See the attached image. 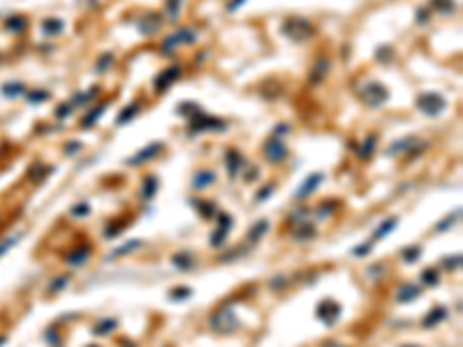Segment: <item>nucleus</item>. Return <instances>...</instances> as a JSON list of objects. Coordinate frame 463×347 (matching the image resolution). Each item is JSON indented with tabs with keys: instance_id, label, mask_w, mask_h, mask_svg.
<instances>
[{
	"instance_id": "1a4fd4ad",
	"label": "nucleus",
	"mask_w": 463,
	"mask_h": 347,
	"mask_svg": "<svg viewBox=\"0 0 463 347\" xmlns=\"http://www.w3.org/2000/svg\"><path fill=\"white\" fill-rule=\"evenodd\" d=\"M202 130H225V123L211 118V116H190V132Z\"/></svg>"
},
{
	"instance_id": "cd10ccee",
	"label": "nucleus",
	"mask_w": 463,
	"mask_h": 347,
	"mask_svg": "<svg viewBox=\"0 0 463 347\" xmlns=\"http://www.w3.org/2000/svg\"><path fill=\"white\" fill-rule=\"evenodd\" d=\"M104 109H107V102H104V104H100L95 111H90V114L86 116V120H81V127H90V125H93V123H95V120L104 114Z\"/></svg>"
},
{
	"instance_id": "473e14b6",
	"label": "nucleus",
	"mask_w": 463,
	"mask_h": 347,
	"mask_svg": "<svg viewBox=\"0 0 463 347\" xmlns=\"http://www.w3.org/2000/svg\"><path fill=\"white\" fill-rule=\"evenodd\" d=\"M435 10H440V12H451L454 10V3L451 0H433Z\"/></svg>"
},
{
	"instance_id": "9b49d317",
	"label": "nucleus",
	"mask_w": 463,
	"mask_h": 347,
	"mask_svg": "<svg viewBox=\"0 0 463 347\" xmlns=\"http://www.w3.org/2000/svg\"><path fill=\"white\" fill-rule=\"evenodd\" d=\"M322 181H325V173H320V171L311 173V176L299 186V190H296V199H303V197H308V195H313Z\"/></svg>"
},
{
	"instance_id": "c85d7f7f",
	"label": "nucleus",
	"mask_w": 463,
	"mask_h": 347,
	"mask_svg": "<svg viewBox=\"0 0 463 347\" xmlns=\"http://www.w3.org/2000/svg\"><path fill=\"white\" fill-rule=\"evenodd\" d=\"M139 246H141V241H127L125 246H120L118 250L111 252V257H120V255H127V252H134Z\"/></svg>"
},
{
	"instance_id": "7c9ffc66",
	"label": "nucleus",
	"mask_w": 463,
	"mask_h": 347,
	"mask_svg": "<svg viewBox=\"0 0 463 347\" xmlns=\"http://www.w3.org/2000/svg\"><path fill=\"white\" fill-rule=\"evenodd\" d=\"M373 148H375V137L371 134V137L366 139V144L361 146L359 148V157H371V153H373Z\"/></svg>"
},
{
	"instance_id": "c9c22d12",
	"label": "nucleus",
	"mask_w": 463,
	"mask_h": 347,
	"mask_svg": "<svg viewBox=\"0 0 463 347\" xmlns=\"http://www.w3.org/2000/svg\"><path fill=\"white\" fill-rule=\"evenodd\" d=\"M111 60H114V56L111 54H107L104 58H100V65H97V72H104L109 65H111Z\"/></svg>"
},
{
	"instance_id": "72a5a7b5",
	"label": "nucleus",
	"mask_w": 463,
	"mask_h": 347,
	"mask_svg": "<svg viewBox=\"0 0 463 347\" xmlns=\"http://www.w3.org/2000/svg\"><path fill=\"white\" fill-rule=\"evenodd\" d=\"M458 266H461V255H454V257H447L445 259V269L454 271V269H458Z\"/></svg>"
},
{
	"instance_id": "423d86ee",
	"label": "nucleus",
	"mask_w": 463,
	"mask_h": 347,
	"mask_svg": "<svg viewBox=\"0 0 463 347\" xmlns=\"http://www.w3.org/2000/svg\"><path fill=\"white\" fill-rule=\"evenodd\" d=\"M195 40H197V35H195L193 30H188V28H181L179 33H174V35H169L167 40L163 42V47H160V51H163L165 56L167 54H172L179 44H193Z\"/></svg>"
},
{
	"instance_id": "2f4dec72",
	"label": "nucleus",
	"mask_w": 463,
	"mask_h": 347,
	"mask_svg": "<svg viewBox=\"0 0 463 347\" xmlns=\"http://www.w3.org/2000/svg\"><path fill=\"white\" fill-rule=\"evenodd\" d=\"M327 70H329V60H320L318 70H315V74L311 79H313V84H318V79L322 77V74H327Z\"/></svg>"
},
{
	"instance_id": "a211bd4d",
	"label": "nucleus",
	"mask_w": 463,
	"mask_h": 347,
	"mask_svg": "<svg viewBox=\"0 0 463 347\" xmlns=\"http://www.w3.org/2000/svg\"><path fill=\"white\" fill-rule=\"evenodd\" d=\"M419 296V287L417 285H403V287L396 292V301L398 303H410L412 299Z\"/></svg>"
},
{
	"instance_id": "39448f33",
	"label": "nucleus",
	"mask_w": 463,
	"mask_h": 347,
	"mask_svg": "<svg viewBox=\"0 0 463 347\" xmlns=\"http://www.w3.org/2000/svg\"><path fill=\"white\" fill-rule=\"evenodd\" d=\"M264 157L271 162V164H280V162L287 157V148H285L283 139L278 137V134L269 137V141L264 144Z\"/></svg>"
},
{
	"instance_id": "7ed1b4c3",
	"label": "nucleus",
	"mask_w": 463,
	"mask_h": 347,
	"mask_svg": "<svg viewBox=\"0 0 463 347\" xmlns=\"http://www.w3.org/2000/svg\"><path fill=\"white\" fill-rule=\"evenodd\" d=\"M283 35H287L292 42H303V40H308V37L315 35V28L308 24L306 19L292 17V19H287V21H285Z\"/></svg>"
},
{
	"instance_id": "f704fd0d",
	"label": "nucleus",
	"mask_w": 463,
	"mask_h": 347,
	"mask_svg": "<svg viewBox=\"0 0 463 347\" xmlns=\"http://www.w3.org/2000/svg\"><path fill=\"white\" fill-rule=\"evenodd\" d=\"M169 296H172V299H176V301H183V299H188V296H190V289H172V292H169Z\"/></svg>"
},
{
	"instance_id": "ea45409f",
	"label": "nucleus",
	"mask_w": 463,
	"mask_h": 347,
	"mask_svg": "<svg viewBox=\"0 0 463 347\" xmlns=\"http://www.w3.org/2000/svg\"><path fill=\"white\" fill-rule=\"evenodd\" d=\"M368 250H371L368 246H357L355 250H352V255H357V257H359V255H368Z\"/></svg>"
},
{
	"instance_id": "6ab92c4d",
	"label": "nucleus",
	"mask_w": 463,
	"mask_h": 347,
	"mask_svg": "<svg viewBox=\"0 0 463 347\" xmlns=\"http://www.w3.org/2000/svg\"><path fill=\"white\" fill-rule=\"evenodd\" d=\"M158 186H160V181H158L156 176H146L144 186H141V199H153L156 197Z\"/></svg>"
},
{
	"instance_id": "49530a36",
	"label": "nucleus",
	"mask_w": 463,
	"mask_h": 347,
	"mask_svg": "<svg viewBox=\"0 0 463 347\" xmlns=\"http://www.w3.org/2000/svg\"><path fill=\"white\" fill-rule=\"evenodd\" d=\"M88 347H100V345H88Z\"/></svg>"
},
{
	"instance_id": "4be33fe9",
	"label": "nucleus",
	"mask_w": 463,
	"mask_h": 347,
	"mask_svg": "<svg viewBox=\"0 0 463 347\" xmlns=\"http://www.w3.org/2000/svg\"><path fill=\"white\" fill-rule=\"evenodd\" d=\"M266 232H269V220H259L257 225L250 229V234H248V241H250V243H257V241L262 239Z\"/></svg>"
},
{
	"instance_id": "f3484780",
	"label": "nucleus",
	"mask_w": 463,
	"mask_h": 347,
	"mask_svg": "<svg viewBox=\"0 0 463 347\" xmlns=\"http://www.w3.org/2000/svg\"><path fill=\"white\" fill-rule=\"evenodd\" d=\"M211 183H216V171H199L193 176V188L195 190H204Z\"/></svg>"
},
{
	"instance_id": "f257e3e1",
	"label": "nucleus",
	"mask_w": 463,
	"mask_h": 347,
	"mask_svg": "<svg viewBox=\"0 0 463 347\" xmlns=\"http://www.w3.org/2000/svg\"><path fill=\"white\" fill-rule=\"evenodd\" d=\"M209 326L218 335H232L241 329V319L232 310V305H220L213 315L209 317Z\"/></svg>"
},
{
	"instance_id": "58836bf2",
	"label": "nucleus",
	"mask_w": 463,
	"mask_h": 347,
	"mask_svg": "<svg viewBox=\"0 0 463 347\" xmlns=\"http://www.w3.org/2000/svg\"><path fill=\"white\" fill-rule=\"evenodd\" d=\"M67 280H70L67 275H65V278H58V280L54 282V287H51V294H54V292H58V289H63V287H65V285H67Z\"/></svg>"
},
{
	"instance_id": "e433bc0d",
	"label": "nucleus",
	"mask_w": 463,
	"mask_h": 347,
	"mask_svg": "<svg viewBox=\"0 0 463 347\" xmlns=\"http://www.w3.org/2000/svg\"><path fill=\"white\" fill-rule=\"evenodd\" d=\"M88 204H77L72 209V216H88Z\"/></svg>"
},
{
	"instance_id": "9d476101",
	"label": "nucleus",
	"mask_w": 463,
	"mask_h": 347,
	"mask_svg": "<svg viewBox=\"0 0 463 347\" xmlns=\"http://www.w3.org/2000/svg\"><path fill=\"white\" fill-rule=\"evenodd\" d=\"M179 77H181V67L179 65H169L165 72H160L156 77V90H160V93H163V90H167Z\"/></svg>"
},
{
	"instance_id": "0eeeda50",
	"label": "nucleus",
	"mask_w": 463,
	"mask_h": 347,
	"mask_svg": "<svg viewBox=\"0 0 463 347\" xmlns=\"http://www.w3.org/2000/svg\"><path fill=\"white\" fill-rule=\"evenodd\" d=\"M318 317L322 319L325 324H336L338 322V317H341V312H343V308H341V303H336L334 299H325V301H320V305H318Z\"/></svg>"
},
{
	"instance_id": "a19ab883",
	"label": "nucleus",
	"mask_w": 463,
	"mask_h": 347,
	"mask_svg": "<svg viewBox=\"0 0 463 347\" xmlns=\"http://www.w3.org/2000/svg\"><path fill=\"white\" fill-rule=\"evenodd\" d=\"M30 97H33V100H30V102H42V100H47V93H35V95H30Z\"/></svg>"
},
{
	"instance_id": "37998d69",
	"label": "nucleus",
	"mask_w": 463,
	"mask_h": 347,
	"mask_svg": "<svg viewBox=\"0 0 463 347\" xmlns=\"http://www.w3.org/2000/svg\"><path fill=\"white\" fill-rule=\"evenodd\" d=\"M322 347H343V345H341V342H336V340H329V342H325Z\"/></svg>"
},
{
	"instance_id": "4468645a",
	"label": "nucleus",
	"mask_w": 463,
	"mask_h": 347,
	"mask_svg": "<svg viewBox=\"0 0 463 347\" xmlns=\"http://www.w3.org/2000/svg\"><path fill=\"white\" fill-rule=\"evenodd\" d=\"M88 257H90V248L88 246H79V248H74L72 252H67L65 262L72 264V266H84V264L88 262Z\"/></svg>"
},
{
	"instance_id": "4c0bfd02",
	"label": "nucleus",
	"mask_w": 463,
	"mask_h": 347,
	"mask_svg": "<svg viewBox=\"0 0 463 347\" xmlns=\"http://www.w3.org/2000/svg\"><path fill=\"white\" fill-rule=\"evenodd\" d=\"M273 195V186H264L262 190H259V195H257V202H264L266 197H271Z\"/></svg>"
},
{
	"instance_id": "79ce46f5",
	"label": "nucleus",
	"mask_w": 463,
	"mask_h": 347,
	"mask_svg": "<svg viewBox=\"0 0 463 347\" xmlns=\"http://www.w3.org/2000/svg\"><path fill=\"white\" fill-rule=\"evenodd\" d=\"M81 148V144L79 141H74V144H67V153H74V150H79Z\"/></svg>"
},
{
	"instance_id": "5701e85b",
	"label": "nucleus",
	"mask_w": 463,
	"mask_h": 347,
	"mask_svg": "<svg viewBox=\"0 0 463 347\" xmlns=\"http://www.w3.org/2000/svg\"><path fill=\"white\" fill-rule=\"evenodd\" d=\"M116 326H118V319H102L100 324L93 326V333L95 335H107V333H111Z\"/></svg>"
},
{
	"instance_id": "dca6fc26",
	"label": "nucleus",
	"mask_w": 463,
	"mask_h": 347,
	"mask_svg": "<svg viewBox=\"0 0 463 347\" xmlns=\"http://www.w3.org/2000/svg\"><path fill=\"white\" fill-rule=\"evenodd\" d=\"M246 164V160H243V155L241 153H236V150H227V171L229 176L234 179V176H239L241 167Z\"/></svg>"
},
{
	"instance_id": "c03bdc74",
	"label": "nucleus",
	"mask_w": 463,
	"mask_h": 347,
	"mask_svg": "<svg viewBox=\"0 0 463 347\" xmlns=\"http://www.w3.org/2000/svg\"><path fill=\"white\" fill-rule=\"evenodd\" d=\"M123 347H137V345H134V342H130V340H125V342H123Z\"/></svg>"
},
{
	"instance_id": "412c9836",
	"label": "nucleus",
	"mask_w": 463,
	"mask_h": 347,
	"mask_svg": "<svg viewBox=\"0 0 463 347\" xmlns=\"http://www.w3.org/2000/svg\"><path fill=\"white\" fill-rule=\"evenodd\" d=\"M396 225H398V218H394V216L387 218V220L382 222L378 229H375L373 236H375V239H385V236H389V234L394 232V227H396Z\"/></svg>"
},
{
	"instance_id": "2eb2a0df",
	"label": "nucleus",
	"mask_w": 463,
	"mask_h": 347,
	"mask_svg": "<svg viewBox=\"0 0 463 347\" xmlns=\"http://www.w3.org/2000/svg\"><path fill=\"white\" fill-rule=\"evenodd\" d=\"M445 319H447V308H445V305H435L433 310H431L426 317H424L421 326H424V329H431V326H435V324H440V322H445Z\"/></svg>"
},
{
	"instance_id": "f03ea898",
	"label": "nucleus",
	"mask_w": 463,
	"mask_h": 347,
	"mask_svg": "<svg viewBox=\"0 0 463 347\" xmlns=\"http://www.w3.org/2000/svg\"><path fill=\"white\" fill-rule=\"evenodd\" d=\"M359 97L366 107H380V104L387 102L389 90H387L382 84H378V81H364L359 88Z\"/></svg>"
},
{
	"instance_id": "393cba45",
	"label": "nucleus",
	"mask_w": 463,
	"mask_h": 347,
	"mask_svg": "<svg viewBox=\"0 0 463 347\" xmlns=\"http://www.w3.org/2000/svg\"><path fill=\"white\" fill-rule=\"evenodd\" d=\"M193 204L199 209V216H202V218L218 216V213H216V204H213V202H199V199H197V202H193Z\"/></svg>"
},
{
	"instance_id": "6e6552de",
	"label": "nucleus",
	"mask_w": 463,
	"mask_h": 347,
	"mask_svg": "<svg viewBox=\"0 0 463 347\" xmlns=\"http://www.w3.org/2000/svg\"><path fill=\"white\" fill-rule=\"evenodd\" d=\"M218 229L216 234L211 236V246L213 248H220L225 243V239H227L229 229H232V225H234V220H232V216H227V213H218Z\"/></svg>"
},
{
	"instance_id": "bb28decb",
	"label": "nucleus",
	"mask_w": 463,
	"mask_h": 347,
	"mask_svg": "<svg viewBox=\"0 0 463 347\" xmlns=\"http://www.w3.org/2000/svg\"><path fill=\"white\" fill-rule=\"evenodd\" d=\"M458 218H461V211H454V213H449V216H447L445 220L435 225V232H447V229H449L451 225H454V222L458 220Z\"/></svg>"
},
{
	"instance_id": "20e7f679",
	"label": "nucleus",
	"mask_w": 463,
	"mask_h": 347,
	"mask_svg": "<svg viewBox=\"0 0 463 347\" xmlns=\"http://www.w3.org/2000/svg\"><path fill=\"white\" fill-rule=\"evenodd\" d=\"M447 107V102L442 95H435V93H424V95L417 97V109L426 116H438L442 114Z\"/></svg>"
},
{
	"instance_id": "a18cd8bd",
	"label": "nucleus",
	"mask_w": 463,
	"mask_h": 347,
	"mask_svg": "<svg viewBox=\"0 0 463 347\" xmlns=\"http://www.w3.org/2000/svg\"><path fill=\"white\" fill-rule=\"evenodd\" d=\"M403 347H417V345H403Z\"/></svg>"
},
{
	"instance_id": "a878e982",
	"label": "nucleus",
	"mask_w": 463,
	"mask_h": 347,
	"mask_svg": "<svg viewBox=\"0 0 463 347\" xmlns=\"http://www.w3.org/2000/svg\"><path fill=\"white\" fill-rule=\"evenodd\" d=\"M63 30H65V24H63L60 19H49V21H44V33L58 35V33H63Z\"/></svg>"
},
{
	"instance_id": "b1692460",
	"label": "nucleus",
	"mask_w": 463,
	"mask_h": 347,
	"mask_svg": "<svg viewBox=\"0 0 463 347\" xmlns=\"http://www.w3.org/2000/svg\"><path fill=\"white\" fill-rule=\"evenodd\" d=\"M134 114H139V104H130V107H125V109H123V111L118 114V120H116V125H125V123H130Z\"/></svg>"
},
{
	"instance_id": "c756f323",
	"label": "nucleus",
	"mask_w": 463,
	"mask_h": 347,
	"mask_svg": "<svg viewBox=\"0 0 463 347\" xmlns=\"http://www.w3.org/2000/svg\"><path fill=\"white\" fill-rule=\"evenodd\" d=\"M401 257H403V262H408V264H410V262H417V259L421 257V248H419V246H410V248H405Z\"/></svg>"
},
{
	"instance_id": "f8f14e48",
	"label": "nucleus",
	"mask_w": 463,
	"mask_h": 347,
	"mask_svg": "<svg viewBox=\"0 0 463 347\" xmlns=\"http://www.w3.org/2000/svg\"><path fill=\"white\" fill-rule=\"evenodd\" d=\"M163 150V144H148L144 150H139V153H134V157H130L127 160V164L130 167H137V164H144V162H148V160H153V157L158 155Z\"/></svg>"
},
{
	"instance_id": "ddd939ff",
	"label": "nucleus",
	"mask_w": 463,
	"mask_h": 347,
	"mask_svg": "<svg viewBox=\"0 0 463 347\" xmlns=\"http://www.w3.org/2000/svg\"><path fill=\"white\" fill-rule=\"evenodd\" d=\"M172 264L179 271H190L195 266V255L190 250H179L176 255H172Z\"/></svg>"
},
{
	"instance_id": "aec40b11",
	"label": "nucleus",
	"mask_w": 463,
	"mask_h": 347,
	"mask_svg": "<svg viewBox=\"0 0 463 347\" xmlns=\"http://www.w3.org/2000/svg\"><path fill=\"white\" fill-rule=\"evenodd\" d=\"M421 285H426V287H435L440 282V273H438V269L435 266H428V269H424L421 271Z\"/></svg>"
}]
</instances>
